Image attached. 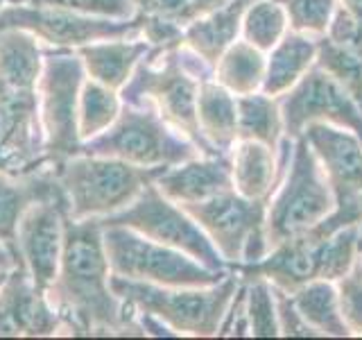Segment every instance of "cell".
<instances>
[{"instance_id":"6da1fadb","label":"cell","mask_w":362,"mask_h":340,"mask_svg":"<svg viewBox=\"0 0 362 340\" xmlns=\"http://www.w3.org/2000/svg\"><path fill=\"white\" fill-rule=\"evenodd\" d=\"M45 295L75 334L145 332L143 324H136V313L111 288V268L98 218L66 220L59 270Z\"/></svg>"},{"instance_id":"7a4b0ae2","label":"cell","mask_w":362,"mask_h":340,"mask_svg":"<svg viewBox=\"0 0 362 340\" xmlns=\"http://www.w3.org/2000/svg\"><path fill=\"white\" fill-rule=\"evenodd\" d=\"M240 286V275L233 270L213 286L175 288L158 286L150 281H132L111 275V288L118 298L143 317L145 332L161 334L170 329V336H218L222 320L233 295Z\"/></svg>"},{"instance_id":"3957f363","label":"cell","mask_w":362,"mask_h":340,"mask_svg":"<svg viewBox=\"0 0 362 340\" xmlns=\"http://www.w3.org/2000/svg\"><path fill=\"white\" fill-rule=\"evenodd\" d=\"M213 68L186 48L184 43L168 50L152 48L134 68L127 84L120 89V100L129 105L152 102L156 111L195 143L202 154L215 157L202 139L197 125V91L204 77H211Z\"/></svg>"},{"instance_id":"277c9868","label":"cell","mask_w":362,"mask_h":340,"mask_svg":"<svg viewBox=\"0 0 362 340\" xmlns=\"http://www.w3.org/2000/svg\"><path fill=\"white\" fill-rule=\"evenodd\" d=\"M68 202V218H105L118 213L139 198L145 184L165 168H141L111 157L77 152L52 166Z\"/></svg>"},{"instance_id":"5b68a950","label":"cell","mask_w":362,"mask_h":340,"mask_svg":"<svg viewBox=\"0 0 362 340\" xmlns=\"http://www.w3.org/2000/svg\"><path fill=\"white\" fill-rule=\"evenodd\" d=\"M79 152L122 159L141 168H170L202 154L199 147L173 128L152 102H122L111 128L84 141Z\"/></svg>"},{"instance_id":"8992f818","label":"cell","mask_w":362,"mask_h":340,"mask_svg":"<svg viewBox=\"0 0 362 340\" xmlns=\"http://www.w3.org/2000/svg\"><path fill=\"white\" fill-rule=\"evenodd\" d=\"M337 207L324 168L303 136L292 139V150L276 191L272 193L265 218L267 247L308 232ZM267 249V252H269Z\"/></svg>"},{"instance_id":"52a82bcc","label":"cell","mask_w":362,"mask_h":340,"mask_svg":"<svg viewBox=\"0 0 362 340\" xmlns=\"http://www.w3.org/2000/svg\"><path fill=\"white\" fill-rule=\"evenodd\" d=\"M102 241L111 275L158 286L197 288L213 286L233 270H211L175 247L161 245L127 227H102Z\"/></svg>"},{"instance_id":"ba28073f","label":"cell","mask_w":362,"mask_h":340,"mask_svg":"<svg viewBox=\"0 0 362 340\" xmlns=\"http://www.w3.org/2000/svg\"><path fill=\"white\" fill-rule=\"evenodd\" d=\"M82 57L71 48L43 52V68L37 84L39 120L43 130V157L57 166L82 147L77 130L79 91L84 84Z\"/></svg>"},{"instance_id":"9c48e42d","label":"cell","mask_w":362,"mask_h":340,"mask_svg":"<svg viewBox=\"0 0 362 340\" xmlns=\"http://www.w3.org/2000/svg\"><path fill=\"white\" fill-rule=\"evenodd\" d=\"M267 204L269 200H249L235 188H229L215 198L181 207L209 236L224 264L235 270L267 254Z\"/></svg>"},{"instance_id":"30bf717a","label":"cell","mask_w":362,"mask_h":340,"mask_svg":"<svg viewBox=\"0 0 362 340\" xmlns=\"http://www.w3.org/2000/svg\"><path fill=\"white\" fill-rule=\"evenodd\" d=\"M98 222L100 227H127V230L139 232L150 241L179 249L211 270H231L202 227L190 218L181 204L165 198L154 181L145 184V188L129 207L98 218Z\"/></svg>"},{"instance_id":"8fae6325","label":"cell","mask_w":362,"mask_h":340,"mask_svg":"<svg viewBox=\"0 0 362 340\" xmlns=\"http://www.w3.org/2000/svg\"><path fill=\"white\" fill-rule=\"evenodd\" d=\"M16 28L34 34L39 41L54 45V48H82V45L109 39L141 37L143 21L134 18H102L86 16L71 9L48 7V5H0V30Z\"/></svg>"},{"instance_id":"7c38bea8","label":"cell","mask_w":362,"mask_h":340,"mask_svg":"<svg viewBox=\"0 0 362 340\" xmlns=\"http://www.w3.org/2000/svg\"><path fill=\"white\" fill-rule=\"evenodd\" d=\"M279 107L288 139L301 136L310 123H331L356 132L362 139V107L317 64L292 89L279 96Z\"/></svg>"},{"instance_id":"4fadbf2b","label":"cell","mask_w":362,"mask_h":340,"mask_svg":"<svg viewBox=\"0 0 362 340\" xmlns=\"http://www.w3.org/2000/svg\"><path fill=\"white\" fill-rule=\"evenodd\" d=\"M66 220L68 202L62 191L34 202L18 222V266L28 270L34 286L43 293L50 288L59 270Z\"/></svg>"},{"instance_id":"5bb4252c","label":"cell","mask_w":362,"mask_h":340,"mask_svg":"<svg viewBox=\"0 0 362 340\" xmlns=\"http://www.w3.org/2000/svg\"><path fill=\"white\" fill-rule=\"evenodd\" d=\"M317 162L324 168L335 200L362 196V139L351 130L331 123H310L303 130Z\"/></svg>"},{"instance_id":"9a60e30c","label":"cell","mask_w":362,"mask_h":340,"mask_svg":"<svg viewBox=\"0 0 362 340\" xmlns=\"http://www.w3.org/2000/svg\"><path fill=\"white\" fill-rule=\"evenodd\" d=\"M64 324L48 295L34 286L25 268H11L0 286V338L52 336Z\"/></svg>"},{"instance_id":"2e32d148","label":"cell","mask_w":362,"mask_h":340,"mask_svg":"<svg viewBox=\"0 0 362 340\" xmlns=\"http://www.w3.org/2000/svg\"><path fill=\"white\" fill-rule=\"evenodd\" d=\"M62 193V184L52 166H37L21 173L0 170V245L18 266L16 232L18 222L34 202Z\"/></svg>"},{"instance_id":"e0dca14e","label":"cell","mask_w":362,"mask_h":340,"mask_svg":"<svg viewBox=\"0 0 362 340\" xmlns=\"http://www.w3.org/2000/svg\"><path fill=\"white\" fill-rule=\"evenodd\" d=\"M320 68L335 77L362 107V26L339 5L328 30L317 37Z\"/></svg>"},{"instance_id":"ac0fdd59","label":"cell","mask_w":362,"mask_h":340,"mask_svg":"<svg viewBox=\"0 0 362 340\" xmlns=\"http://www.w3.org/2000/svg\"><path fill=\"white\" fill-rule=\"evenodd\" d=\"M43 68L39 39L25 30H0V98L39 105L37 84Z\"/></svg>"},{"instance_id":"d6986e66","label":"cell","mask_w":362,"mask_h":340,"mask_svg":"<svg viewBox=\"0 0 362 340\" xmlns=\"http://www.w3.org/2000/svg\"><path fill=\"white\" fill-rule=\"evenodd\" d=\"M154 184L165 198L177 204H192L215 198L233 188L231 154H199L184 164L170 166L154 179Z\"/></svg>"},{"instance_id":"ffe728a7","label":"cell","mask_w":362,"mask_h":340,"mask_svg":"<svg viewBox=\"0 0 362 340\" xmlns=\"http://www.w3.org/2000/svg\"><path fill=\"white\" fill-rule=\"evenodd\" d=\"M290 150L292 139L288 136L281 143V159L276 157L279 150H272L265 143L235 141L231 150L233 188L249 200H269L286 173Z\"/></svg>"},{"instance_id":"44dd1931","label":"cell","mask_w":362,"mask_h":340,"mask_svg":"<svg viewBox=\"0 0 362 340\" xmlns=\"http://www.w3.org/2000/svg\"><path fill=\"white\" fill-rule=\"evenodd\" d=\"M252 3L254 0H229L192 18L184 28V45L213 68L222 52L240 37L245 9Z\"/></svg>"},{"instance_id":"7402d4cb","label":"cell","mask_w":362,"mask_h":340,"mask_svg":"<svg viewBox=\"0 0 362 340\" xmlns=\"http://www.w3.org/2000/svg\"><path fill=\"white\" fill-rule=\"evenodd\" d=\"M150 50L152 45L141 37L95 41L82 45V48H75V52L82 57L84 71L90 75V79L113 91H120L127 84L134 68Z\"/></svg>"},{"instance_id":"603a6c76","label":"cell","mask_w":362,"mask_h":340,"mask_svg":"<svg viewBox=\"0 0 362 340\" xmlns=\"http://www.w3.org/2000/svg\"><path fill=\"white\" fill-rule=\"evenodd\" d=\"M197 125L202 139L218 154H231L238 141L235 96L213 75L204 77L197 91Z\"/></svg>"},{"instance_id":"cb8c5ba5","label":"cell","mask_w":362,"mask_h":340,"mask_svg":"<svg viewBox=\"0 0 362 340\" xmlns=\"http://www.w3.org/2000/svg\"><path fill=\"white\" fill-rule=\"evenodd\" d=\"M317 62V37L288 30L283 39L269 50L263 79V94L283 96L310 71Z\"/></svg>"},{"instance_id":"d4e9b609","label":"cell","mask_w":362,"mask_h":340,"mask_svg":"<svg viewBox=\"0 0 362 340\" xmlns=\"http://www.w3.org/2000/svg\"><path fill=\"white\" fill-rule=\"evenodd\" d=\"M290 298L303 320L320 336H333V338L351 336L342 317V311H339L335 281H328V279L308 281V283H303V286H299L297 290H292Z\"/></svg>"},{"instance_id":"484cf974","label":"cell","mask_w":362,"mask_h":340,"mask_svg":"<svg viewBox=\"0 0 362 340\" xmlns=\"http://www.w3.org/2000/svg\"><path fill=\"white\" fill-rule=\"evenodd\" d=\"M267 57L245 39H235L213 66V77L233 96L256 94L263 89Z\"/></svg>"},{"instance_id":"4316f807","label":"cell","mask_w":362,"mask_h":340,"mask_svg":"<svg viewBox=\"0 0 362 340\" xmlns=\"http://www.w3.org/2000/svg\"><path fill=\"white\" fill-rule=\"evenodd\" d=\"M235 107L238 141H258L272 150H281L286 130H283L279 98L256 91V94L235 96Z\"/></svg>"},{"instance_id":"83f0119b","label":"cell","mask_w":362,"mask_h":340,"mask_svg":"<svg viewBox=\"0 0 362 340\" xmlns=\"http://www.w3.org/2000/svg\"><path fill=\"white\" fill-rule=\"evenodd\" d=\"M122 109V100L118 91H113L95 79H84L82 91H79V111H77V130L79 139L88 141L93 136L109 130L113 120L118 118Z\"/></svg>"},{"instance_id":"f1b7e54d","label":"cell","mask_w":362,"mask_h":340,"mask_svg":"<svg viewBox=\"0 0 362 340\" xmlns=\"http://www.w3.org/2000/svg\"><path fill=\"white\" fill-rule=\"evenodd\" d=\"M288 14L276 0H254L245 9L240 37L256 45L258 50L269 52L288 32Z\"/></svg>"},{"instance_id":"f546056e","label":"cell","mask_w":362,"mask_h":340,"mask_svg":"<svg viewBox=\"0 0 362 340\" xmlns=\"http://www.w3.org/2000/svg\"><path fill=\"white\" fill-rule=\"evenodd\" d=\"M240 279L245 288V313H247L249 336L254 338L281 336L274 286L265 277H256V275H240Z\"/></svg>"},{"instance_id":"4dcf8cb0","label":"cell","mask_w":362,"mask_h":340,"mask_svg":"<svg viewBox=\"0 0 362 340\" xmlns=\"http://www.w3.org/2000/svg\"><path fill=\"white\" fill-rule=\"evenodd\" d=\"M288 14V26L294 32L322 37L333 21L339 0H276Z\"/></svg>"},{"instance_id":"1f68e13d","label":"cell","mask_w":362,"mask_h":340,"mask_svg":"<svg viewBox=\"0 0 362 340\" xmlns=\"http://www.w3.org/2000/svg\"><path fill=\"white\" fill-rule=\"evenodd\" d=\"M339 311L349 327L351 336H362V256L356 259V264L344 277L335 281Z\"/></svg>"},{"instance_id":"d6a6232c","label":"cell","mask_w":362,"mask_h":340,"mask_svg":"<svg viewBox=\"0 0 362 340\" xmlns=\"http://www.w3.org/2000/svg\"><path fill=\"white\" fill-rule=\"evenodd\" d=\"M28 5H48L71 9L86 16L102 18H134L136 16V0H30Z\"/></svg>"},{"instance_id":"836d02e7","label":"cell","mask_w":362,"mask_h":340,"mask_svg":"<svg viewBox=\"0 0 362 340\" xmlns=\"http://www.w3.org/2000/svg\"><path fill=\"white\" fill-rule=\"evenodd\" d=\"M136 14L186 28L192 18L199 16V9L192 5V0H136Z\"/></svg>"},{"instance_id":"e575fe53","label":"cell","mask_w":362,"mask_h":340,"mask_svg":"<svg viewBox=\"0 0 362 340\" xmlns=\"http://www.w3.org/2000/svg\"><path fill=\"white\" fill-rule=\"evenodd\" d=\"M274 298H276V317H279V329L281 336H290V338H317L320 334L303 320L301 313L294 306L290 293L281 290L274 286Z\"/></svg>"},{"instance_id":"d590c367","label":"cell","mask_w":362,"mask_h":340,"mask_svg":"<svg viewBox=\"0 0 362 340\" xmlns=\"http://www.w3.org/2000/svg\"><path fill=\"white\" fill-rule=\"evenodd\" d=\"M339 5H342L349 14L362 26V0H339Z\"/></svg>"},{"instance_id":"8d00e7d4","label":"cell","mask_w":362,"mask_h":340,"mask_svg":"<svg viewBox=\"0 0 362 340\" xmlns=\"http://www.w3.org/2000/svg\"><path fill=\"white\" fill-rule=\"evenodd\" d=\"M0 268L3 270H9V268H16V261L11 259V254L7 252V249L0 245Z\"/></svg>"},{"instance_id":"74e56055","label":"cell","mask_w":362,"mask_h":340,"mask_svg":"<svg viewBox=\"0 0 362 340\" xmlns=\"http://www.w3.org/2000/svg\"><path fill=\"white\" fill-rule=\"evenodd\" d=\"M18 3H30V0H0V5H18Z\"/></svg>"},{"instance_id":"f35d334b","label":"cell","mask_w":362,"mask_h":340,"mask_svg":"<svg viewBox=\"0 0 362 340\" xmlns=\"http://www.w3.org/2000/svg\"><path fill=\"white\" fill-rule=\"evenodd\" d=\"M358 230H360V236H358V249H360V256H362V220L358 222Z\"/></svg>"},{"instance_id":"ab89813d","label":"cell","mask_w":362,"mask_h":340,"mask_svg":"<svg viewBox=\"0 0 362 340\" xmlns=\"http://www.w3.org/2000/svg\"><path fill=\"white\" fill-rule=\"evenodd\" d=\"M9 270H11V268H9ZM9 270H3V268H0V286L5 283V279H7V275H9Z\"/></svg>"}]
</instances>
